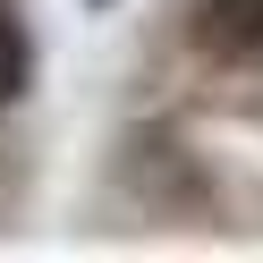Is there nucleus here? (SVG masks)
Segmentation results:
<instances>
[{
	"label": "nucleus",
	"instance_id": "f257e3e1",
	"mask_svg": "<svg viewBox=\"0 0 263 263\" xmlns=\"http://www.w3.org/2000/svg\"><path fill=\"white\" fill-rule=\"evenodd\" d=\"M195 43L212 60H255L263 51V0H204L195 9Z\"/></svg>",
	"mask_w": 263,
	"mask_h": 263
},
{
	"label": "nucleus",
	"instance_id": "f03ea898",
	"mask_svg": "<svg viewBox=\"0 0 263 263\" xmlns=\"http://www.w3.org/2000/svg\"><path fill=\"white\" fill-rule=\"evenodd\" d=\"M26 93V34H17V17L0 9V110Z\"/></svg>",
	"mask_w": 263,
	"mask_h": 263
}]
</instances>
